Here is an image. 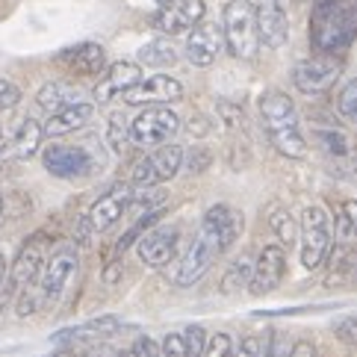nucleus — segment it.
Here are the masks:
<instances>
[{
	"instance_id": "412c9836",
	"label": "nucleus",
	"mask_w": 357,
	"mask_h": 357,
	"mask_svg": "<svg viewBox=\"0 0 357 357\" xmlns=\"http://www.w3.org/2000/svg\"><path fill=\"white\" fill-rule=\"evenodd\" d=\"M92 116H95V104H89V100L83 98V100H77V104L54 112V116L47 119V124H45V136L56 139V136L74 133V130H80V127H86Z\"/></svg>"
},
{
	"instance_id": "72a5a7b5",
	"label": "nucleus",
	"mask_w": 357,
	"mask_h": 357,
	"mask_svg": "<svg viewBox=\"0 0 357 357\" xmlns=\"http://www.w3.org/2000/svg\"><path fill=\"white\" fill-rule=\"evenodd\" d=\"M186 346H189V357H204V349H207V331L201 325H189L183 331Z\"/></svg>"
},
{
	"instance_id": "c9c22d12",
	"label": "nucleus",
	"mask_w": 357,
	"mask_h": 357,
	"mask_svg": "<svg viewBox=\"0 0 357 357\" xmlns=\"http://www.w3.org/2000/svg\"><path fill=\"white\" fill-rule=\"evenodd\" d=\"M21 100V89L12 83V80H3L0 77V112H6V109H12Z\"/></svg>"
},
{
	"instance_id": "4c0bfd02",
	"label": "nucleus",
	"mask_w": 357,
	"mask_h": 357,
	"mask_svg": "<svg viewBox=\"0 0 357 357\" xmlns=\"http://www.w3.org/2000/svg\"><path fill=\"white\" fill-rule=\"evenodd\" d=\"M337 337L349 346H357V316H346L342 322L337 325Z\"/></svg>"
},
{
	"instance_id": "ea45409f",
	"label": "nucleus",
	"mask_w": 357,
	"mask_h": 357,
	"mask_svg": "<svg viewBox=\"0 0 357 357\" xmlns=\"http://www.w3.org/2000/svg\"><path fill=\"white\" fill-rule=\"evenodd\" d=\"M292 346H296L292 340H287V337H275V340H269L266 357H289V354H292Z\"/></svg>"
},
{
	"instance_id": "aec40b11",
	"label": "nucleus",
	"mask_w": 357,
	"mask_h": 357,
	"mask_svg": "<svg viewBox=\"0 0 357 357\" xmlns=\"http://www.w3.org/2000/svg\"><path fill=\"white\" fill-rule=\"evenodd\" d=\"M56 62L66 66L71 74H77V77H95V74H100L107 66V50L98 42H80V45L62 50Z\"/></svg>"
},
{
	"instance_id": "c85d7f7f",
	"label": "nucleus",
	"mask_w": 357,
	"mask_h": 357,
	"mask_svg": "<svg viewBox=\"0 0 357 357\" xmlns=\"http://www.w3.org/2000/svg\"><path fill=\"white\" fill-rule=\"evenodd\" d=\"M337 112H340V119H346L349 124H357V77L349 80L346 86L340 89V95H337Z\"/></svg>"
},
{
	"instance_id": "a878e982",
	"label": "nucleus",
	"mask_w": 357,
	"mask_h": 357,
	"mask_svg": "<svg viewBox=\"0 0 357 357\" xmlns=\"http://www.w3.org/2000/svg\"><path fill=\"white\" fill-rule=\"evenodd\" d=\"M313 139H316V145L322 148L328 157L346 160V157L351 154V148H349V139H346V133H340L337 127H331V124L313 127Z\"/></svg>"
},
{
	"instance_id": "393cba45",
	"label": "nucleus",
	"mask_w": 357,
	"mask_h": 357,
	"mask_svg": "<svg viewBox=\"0 0 357 357\" xmlns=\"http://www.w3.org/2000/svg\"><path fill=\"white\" fill-rule=\"evenodd\" d=\"M334 236L342 248L354 251L357 248V201L346 198L337 204L334 210Z\"/></svg>"
},
{
	"instance_id": "39448f33",
	"label": "nucleus",
	"mask_w": 357,
	"mask_h": 357,
	"mask_svg": "<svg viewBox=\"0 0 357 357\" xmlns=\"http://www.w3.org/2000/svg\"><path fill=\"white\" fill-rule=\"evenodd\" d=\"M301 266L304 269H322L334 248V222L325 207H307L301 213Z\"/></svg>"
},
{
	"instance_id": "e433bc0d",
	"label": "nucleus",
	"mask_w": 357,
	"mask_h": 357,
	"mask_svg": "<svg viewBox=\"0 0 357 357\" xmlns=\"http://www.w3.org/2000/svg\"><path fill=\"white\" fill-rule=\"evenodd\" d=\"M130 357H162V351H160V346L151 337H139L136 342H133V351H130Z\"/></svg>"
},
{
	"instance_id": "c03bdc74",
	"label": "nucleus",
	"mask_w": 357,
	"mask_h": 357,
	"mask_svg": "<svg viewBox=\"0 0 357 357\" xmlns=\"http://www.w3.org/2000/svg\"><path fill=\"white\" fill-rule=\"evenodd\" d=\"M3 278H6V260H3V254H0V284H3Z\"/></svg>"
},
{
	"instance_id": "1a4fd4ad",
	"label": "nucleus",
	"mask_w": 357,
	"mask_h": 357,
	"mask_svg": "<svg viewBox=\"0 0 357 357\" xmlns=\"http://www.w3.org/2000/svg\"><path fill=\"white\" fill-rule=\"evenodd\" d=\"M183 98L181 80L169 77V74H154V77H142L133 89H127L121 100L127 107H162V104H177Z\"/></svg>"
},
{
	"instance_id": "bb28decb",
	"label": "nucleus",
	"mask_w": 357,
	"mask_h": 357,
	"mask_svg": "<svg viewBox=\"0 0 357 357\" xmlns=\"http://www.w3.org/2000/svg\"><path fill=\"white\" fill-rule=\"evenodd\" d=\"M251 272H254V263L248 257H239L234 260V266L225 272L222 278V289L227 296H236V292H245V287L251 284Z\"/></svg>"
},
{
	"instance_id": "4be33fe9",
	"label": "nucleus",
	"mask_w": 357,
	"mask_h": 357,
	"mask_svg": "<svg viewBox=\"0 0 357 357\" xmlns=\"http://www.w3.org/2000/svg\"><path fill=\"white\" fill-rule=\"evenodd\" d=\"M42 136H45V127L36 121V119H24L15 133L9 136V145H6V154L18 157V160H30L36 151L42 145Z\"/></svg>"
},
{
	"instance_id": "9b49d317",
	"label": "nucleus",
	"mask_w": 357,
	"mask_h": 357,
	"mask_svg": "<svg viewBox=\"0 0 357 357\" xmlns=\"http://www.w3.org/2000/svg\"><path fill=\"white\" fill-rule=\"evenodd\" d=\"M42 162L45 169L62 177V181H71V177H86L98 169V162L89 157V151L83 148H74V145H47L42 151Z\"/></svg>"
},
{
	"instance_id": "dca6fc26",
	"label": "nucleus",
	"mask_w": 357,
	"mask_h": 357,
	"mask_svg": "<svg viewBox=\"0 0 357 357\" xmlns=\"http://www.w3.org/2000/svg\"><path fill=\"white\" fill-rule=\"evenodd\" d=\"M174 248H177V227L174 225H154L136 242L139 260H142L145 266H154V269L172 263Z\"/></svg>"
},
{
	"instance_id": "4468645a",
	"label": "nucleus",
	"mask_w": 357,
	"mask_h": 357,
	"mask_svg": "<svg viewBox=\"0 0 357 357\" xmlns=\"http://www.w3.org/2000/svg\"><path fill=\"white\" fill-rule=\"evenodd\" d=\"M254 21H257V39L266 47H284L289 39V21L280 0H257L254 3Z\"/></svg>"
},
{
	"instance_id": "7ed1b4c3",
	"label": "nucleus",
	"mask_w": 357,
	"mask_h": 357,
	"mask_svg": "<svg viewBox=\"0 0 357 357\" xmlns=\"http://www.w3.org/2000/svg\"><path fill=\"white\" fill-rule=\"evenodd\" d=\"M260 116L266 124V133H269L272 145L280 151L284 157L301 160L307 154V139L301 133V121H298V109L292 104V98L269 89L260 98Z\"/></svg>"
},
{
	"instance_id": "79ce46f5",
	"label": "nucleus",
	"mask_w": 357,
	"mask_h": 357,
	"mask_svg": "<svg viewBox=\"0 0 357 357\" xmlns=\"http://www.w3.org/2000/svg\"><path fill=\"white\" fill-rule=\"evenodd\" d=\"M6 145H9V136H6L3 127H0V154H6Z\"/></svg>"
},
{
	"instance_id": "f8f14e48",
	"label": "nucleus",
	"mask_w": 357,
	"mask_h": 357,
	"mask_svg": "<svg viewBox=\"0 0 357 357\" xmlns=\"http://www.w3.org/2000/svg\"><path fill=\"white\" fill-rule=\"evenodd\" d=\"M74 272H77V251H74V245H62L39 272V287H42L45 304H54L62 292H66Z\"/></svg>"
},
{
	"instance_id": "de8ad7c7",
	"label": "nucleus",
	"mask_w": 357,
	"mask_h": 357,
	"mask_svg": "<svg viewBox=\"0 0 357 357\" xmlns=\"http://www.w3.org/2000/svg\"><path fill=\"white\" fill-rule=\"evenodd\" d=\"M354 275H357V260H354Z\"/></svg>"
},
{
	"instance_id": "20e7f679",
	"label": "nucleus",
	"mask_w": 357,
	"mask_h": 357,
	"mask_svg": "<svg viewBox=\"0 0 357 357\" xmlns=\"http://www.w3.org/2000/svg\"><path fill=\"white\" fill-rule=\"evenodd\" d=\"M222 36L225 47L231 50L234 59L248 62L257 56L260 39H257V21H254V6L248 0H227L222 9Z\"/></svg>"
},
{
	"instance_id": "58836bf2",
	"label": "nucleus",
	"mask_w": 357,
	"mask_h": 357,
	"mask_svg": "<svg viewBox=\"0 0 357 357\" xmlns=\"http://www.w3.org/2000/svg\"><path fill=\"white\" fill-rule=\"evenodd\" d=\"M234 357H260V340L257 337H242L234 346Z\"/></svg>"
},
{
	"instance_id": "cd10ccee",
	"label": "nucleus",
	"mask_w": 357,
	"mask_h": 357,
	"mask_svg": "<svg viewBox=\"0 0 357 357\" xmlns=\"http://www.w3.org/2000/svg\"><path fill=\"white\" fill-rule=\"evenodd\" d=\"M139 59L148 62V66H174L177 47L169 39H154L151 45H145L142 50H139Z\"/></svg>"
},
{
	"instance_id": "a211bd4d",
	"label": "nucleus",
	"mask_w": 357,
	"mask_h": 357,
	"mask_svg": "<svg viewBox=\"0 0 357 357\" xmlns=\"http://www.w3.org/2000/svg\"><path fill=\"white\" fill-rule=\"evenodd\" d=\"M130 201H133V186L116 183L109 192H104L92 204V210H89V225H92L95 231H107V227H112L124 215V210L130 207Z\"/></svg>"
},
{
	"instance_id": "2f4dec72",
	"label": "nucleus",
	"mask_w": 357,
	"mask_h": 357,
	"mask_svg": "<svg viewBox=\"0 0 357 357\" xmlns=\"http://www.w3.org/2000/svg\"><path fill=\"white\" fill-rule=\"evenodd\" d=\"M204 357H234V337L225 334V331L207 337V349H204Z\"/></svg>"
},
{
	"instance_id": "6e6552de",
	"label": "nucleus",
	"mask_w": 357,
	"mask_h": 357,
	"mask_svg": "<svg viewBox=\"0 0 357 357\" xmlns=\"http://www.w3.org/2000/svg\"><path fill=\"white\" fill-rule=\"evenodd\" d=\"M342 74V56L337 54H319L310 59H301L292 66V86L301 95H322Z\"/></svg>"
},
{
	"instance_id": "9d476101",
	"label": "nucleus",
	"mask_w": 357,
	"mask_h": 357,
	"mask_svg": "<svg viewBox=\"0 0 357 357\" xmlns=\"http://www.w3.org/2000/svg\"><path fill=\"white\" fill-rule=\"evenodd\" d=\"M204 0H165L154 15V30L162 36H181L204 21Z\"/></svg>"
},
{
	"instance_id": "7c9ffc66",
	"label": "nucleus",
	"mask_w": 357,
	"mask_h": 357,
	"mask_svg": "<svg viewBox=\"0 0 357 357\" xmlns=\"http://www.w3.org/2000/svg\"><path fill=\"white\" fill-rule=\"evenodd\" d=\"M269 225H272V231L284 239V242H292L296 239V219L287 213V210H280V207H275L272 213H269Z\"/></svg>"
},
{
	"instance_id": "f03ea898",
	"label": "nucleus",
	"mask_w": 357,
	"mask_h": 357,
	"mask_svg": "<svg viewBox=\"0 0 357 357\" xmlns=\"http://www.w3.org/2000/svg\"><path fill=\"white\" fill-rule=\"evenodd\" d=\"M357 39V0H319L310 21V42L319 54H342Z\"/></svg>"
},
{
	"instance_id": "ddd939ff",
	"label": "nucleus",
	"mask_w": 357,
	"mask_h": 357,
	"mask_svg": "<svg viewBox=\"0 0 357 357\" xmlns=\"http://www.w3.org/2000/svg\"><path fill=\"white\" fill-rule=\"evenodd\" d=\"M287 275V251L284 245H263L260 257L254 260V272H251V296H266V292H272L280 287V280Z\"/></svg>"
},
{
	"instance_id": "a19ab883",
	"label": "nucleus",
	"mask_w": 357,
	"mask_h": 357,
	"mask_svg": "<svg viewBox=\"0 0 357 357\" xmlns=\"http://www.w3.org/2000/svg\"><path fill=\"white\" fill-rule=\"evenodd\" d=\"M289 357H316V346H313V342H307V340H301V342L292 346Z\"/></svg>"
},
{
	"instance_id": "a18cd8bd",
	"label": "nucleus",
	"mask_w": 357,
	"mask_h": 357,
	"mask_svg": "<svg viewBox=\"0 0 357 357\" xmlns=\"http://www.w3.org/2000/svg\"><path fill=\"white\" fill-rule=\"evenodd\" d=\"M104 357H127V354H121V351H107Z\"/></svg>"
},
{
	"instance_id": "b1692460",
	"label": "nucleus",
	"mask_w": 357,
	"mask_h": 357,
	"mask_svg": "<svg viewBox=\"0 0 357 357\" xmlns=\"http://www.w3.org/2000/svg\"><path fill=\"white\" fill-rule=\"evenodd\" d=\"M36 100H39V107L47 109L50 116L59 109H66L71 104H77V100H83V92L77 86H71V83H62V80H54V83H45L39 89V95H36Z\"/></svg>"
},
{
	"instance_id": "5701e85b",
	"label": "nucleus",
	"mask_w": 357,
	"mask_h": 357,
	"mask_svg": "<svg viewBox=\"0 0 357 357\" xmlns=\"http://www.w3.org/2000/svg\"><path fill=\"white\" fill-rule=\"evenodd\" d=\"M121 328V322L116 316H98L92 319V322L86 325H77V328H66L59 331V334H54V342H74V340H104L109 334H116V331Z\"/></svg>"
},
{
	"instance_id": "49530a36",
	"label": "nucleus",
	"mask_w": 357,
	"mask_h": 357,
	"mask_svg": "<svg viewBox=\"0 0 357 357\" xmlns=\"http://www.w3.org/2000/svg\"><path fill=\"white\" fill-rule=\"evenodd\" d=\"M56 357H74V354H71V351H59Z\"/></svg>"
},
{
	"instance_id": "423d86ee",
	"label": "nucleus",
	"mask_w": 357,
	"mask_h": 357,
	"mask_svg": "<svg viewBox=\"0 0 357 357\" xmlns=\"http://www.w3.org/2000/svg\"><path fill=\"white\" fill-rule=\"evenodd\" d=\"M181 172H183V148L165 142L160 148H151V154H145L133 165L130 183L133 186H160Z\"/></svg>"
},
{
	"instance_id": "c756f323",
	"label": "nucleus",
	"mask_w": 357,
	"mask_h": 357,
	"mask_svg": "<svg viewBox=\"0 0 357 357\" xmlns=\"http://www.w3.org/2000/svg\"><path fill=\"white\" fill-rule=\"evenodd\" d=\"M30 198L24 195V192H9L0 198V215H3V222L9 219H21V215H27L30 213Z\"/></svg>"
},
{
	"instance_id": "09e8293b",
	"label": "nucleus",
	"mask_w": 357,
	"mask_h": 357,
	"mask_svg": "<svg viewBox=\"0 0 357 357\" xmlns=\"http://www.w3.org/2000/svg\"><path fill=\"white\" fill-rule=\"evenodd\" d=\"M0 222H3V215H0Z\"/></svg>"
},
{
	"instance_id": "f3484780",
	"label": "nucleus",
	"mask_w": 357,
	"mask_h": 357,
	"mask_svg": "<svg viewBox=\"0 0 357 357\" xmlns=\"http://www.w3.org/2000/svg\"><path fill=\"white\" fill-rule=\"evenodd\" d=\"M45 248H47V239L42 234L30 236L21 245L18 257H15V263H12V269H9V289L12 292L24 289L27 284H33V280L39 278L42 266H45Z\"/></svg>"
},
{
	"instance_id": "f704fd0d",
	"label": "nucleus",
	"mask_w": 357,
	"mask_h": 357,
	"mask_svg": "<svg viewBox=\"0 0 357 357\" xmlns=\"http://www.w3.org/2000/svg\"><path fill=\"white\" fill-rule=\"evenodd\" d=\"M160 351H162V357H189L186 337L183 334H165Z\"/></svg>"
},
{
	"instance_id": "2eb2a0df",
	"label": "nucleus",
	"mask_w": 357,
	"mask_h": 357,
	"mask_svg": "<svg viewBox=\"0 0 357 357\" xmlns=\"http://www.w3.org/2000/svg\"><path fill=\"white\" fill-rule=\"evenodd\" d=\"M222 45H225V36L222 27L215 21H201L198 27L189 30V39H186V59L192 62L195 68H210L215 59L222 54Z\"/></svg>"
},
{
	"instance_id": "0eeeda50",
	"label": "nucleus",
	"mask_w": 357,
	"mask_h": 357,
	"mask_svg": "<svg viewBox=\"0 0 357 357\" xmlns=\"http://www.w3.org/2000/svg\"><path fill=\"white\" fill-rule=\"evenodd\" d=\"M181 130V119L169 107H148L130 121V142L136 148H160Z\"/></svg>"
},
{
	"instance_id": "6ab92c4d",
	"label": "nucleus",
	"mask_w": 357,
	"mask_h": 357,
	"mask_svg": "<svg viewBox=\"0 0 357 357\" xmlns=\"http://www.w3.org/2000/svg\"><path fill=\"white\" fill-rule=\"evenodd\" d=\"M139 80H142V68L136 62H112L95 86V100L98 104H109V100L121 98L127 89H133Z\"/></svg>"
},
{
	"instance_id": "473e14b6",
	"label": "nucleus",
	"mask_w": 357,
	"mask_h": 357,
	"mask_svg": "<svg viewBox=\"0 0 357 357\" xmlns=\"http://www.w3.org/2000/svg\"><path fill=\"white\" fill-rule=\"evenodd\" d=\"M210 162H213V157H210V151H207V148H192L189 154L183 151V169H186V172L204 174V172L210 169Z\"/></svg>"
},
{
	"instance_id": "37998d69",
	"label": "nucleus",
	"mask_w": 357,
	"mask_h": 357,
	"mask_svg": "<svg viewBox=\"0 0 357 357\" xmlns=\"http://www.w3.org/2000/svg\"><path fill=\"white\" fill-rule=\"evenodd\" d=\"M9 292H12L9 284H6V289H0V310H3V304H6V296H9Z\"/></svg>"
},
{
	"instance_id": "f257e3e1",
	"label": "nucleus",
	"mask_w": 357,
	"mask_h": 357,
	"mask_svg": "<svg viewBox=\"0 0 357 357\" xmlns=\"http://www.w3.org/2000/svg\"><path fill=\"white\" fill-rule=\"evenodd\" d=\"M242 234V215L227 207V204H215L204 213L201 227L192 239V245L183 251V257L174 266V284L177 287H192L213 269V263L234 245Z\"/></svg>"
}]
</instances>
